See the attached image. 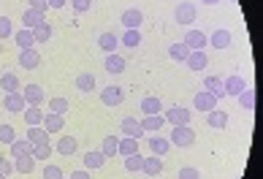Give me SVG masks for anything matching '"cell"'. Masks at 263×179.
<instances>
[{"label": "cell", "mask_w": 263, "mask_h": 179, "mask_svg": "<svg viewBox=\"0 0 263 179\" xmlns=\"http://www.w3.org/2000/svg\"><path fill=\"white\" fill-rule=\"evenodd\" d=\"M168 141L174 147H193V144H196V131H193L190 125H174Z\"/></svg>", "instance_id": "cell-1"}, {"label": "cell", "mask_w": 263, "mask_h": 179, "mask_svg": "<svg viewBox=\"0 0 263 179\" xmlns=\"http://www.w3.org/2000/svg\"><path fill=\"white\" fill-rule=\"evenodd\" d=\"M174 19H177V25H196V19H198L196 3H177V8H174Z\"/></svg>", "instance_id": "cell-2"}, {"label": "cell", "mask_w": 263, "mask_h": 179, "mask_svg": "<svg viewBox=\"0 0 263 179\" xmlns=\"http://www.w3.org/2000/svg\"><path fill=\"white\" fill-rule=\"evenodd\" d=\"M163 119H165L171 128H174V125H190L193 112H190V109H184V106H174V109H168V112L163 114Z\"/></svg>", "instance_id": "cell-3"}, {"label": "cell", "mask_w": 263, "mask_h": 179, "mask_svg": "<svg viewBox=\"0 0 263 179\" xmlns=\"http://www.w3.org/2000/svg\"><path fill=\"white\" fill-rule=\"evenodd\" d=\"M182 44L190 49V52H203V46L209 44V35L206 33H201V30H187L182 38Z\"/></svg>", "instance_id": "cell-4"}, {"label": "cell", "mask_w": 263, "mask_h": 179, "mask_svg": "<svg viewBox=\"0 0 263 179\" xmlns=\"http://www.w3.org/2000/svg\"><path fill=\"white\" fill-rule=\"evenodd\" d=\"M19 93H22L27 106H41L44 103V87L41 84H27V87L19 90Z\"/></svg>", "instance_id": "cell-5"}, {"label": "cell", "mask_w": 263, "mask_h": 179, "mask_svg": "<svg viewBox=\"0 0 263 179\" xmlns=\"http://www.w3.org/2000/svg\"><path fill=\"white\" fill-rule=\"evenodd\" d=\"M222 87H226V95L239 98V95L247 90V82H245L239 74H233V76H228V79H222Z\"/></svg>", "instance_id": "cell-6"}, {"label": "cell", "mask_w": 263, "mask_h": 179, "mask_svg": "<svg viewBox=\"0 0 263 179\" xmlns=\"http://www.w3.org/2000/svg\"><path fill=\"white\" fill-rule=\"evenodd\" d=\"M19 65L25 68V71H35L38 65H41V55H38V49H22L19 52Z\"/></svg>", "instance_id": "cell-7"}, {"label": "cell", "mask_w": 263, "mask_h": 179, "mask_svg": "<svg viewBox=\"0 0 263 179\" xmlns=\"http://www.w3.org/2000/svg\"><path fill=\"white\" fill-rule=\"evenodd\" d=\"M3 109H6V112H11V114H22L25 109H27L22 93H6V98H3Z\"/></svg>", "instance_id": "cell-8"}, {"label": "cell", "mask_w": 263, "mask_h": 179, "mask_svg": "<svg viewBox=\"0 0 263 179\" xmlns=\"http://www.w3.org/2000/svg\"><path fill=\"white\" fill-rule=\"evenodd\" d=\"M120 133H125L128 138H141L144 131H141V122L136 117H125L122 122H120Z\"/></svg>", "instance_id": "cell-9"}, {"label": "cell", "mask_w": 263, "mask_h": 179, "mask_svg": "<svg viewBox=\"0 0 263 179\" xmlns=\"http://www.w3.org/2000/svg\"><path fill=\"white\" fill-rule=\"evenodd\" d=\"M139 122H141L144 133H158V131H163L165 119H163V114H144V119H139Z\"/></svg>", "instance_id": "cell-10"}, {"label": "cell", "mask_w": 263, "mask_h": 179, "mask_svg": "<svg viewBox=\"0 0 263 179\" xmlns=\"http://www.w3.org/2000/svg\"><path fill=\"white\" fill-rule=\"evenodd\" d=\"M101 101L106 106H120L125 101V93H122V87H103L101 90Z\"/></svg>", "instance_id": "cell-11"}, {"label": "cell", "mask_w": 263, "mask_h": 179, "mask_svg": "<svg viewBox=\"0 0 263 179\" xmlns=\"http://www.w3.org/2000/svg\"><path fill=\"white\" fill-rule=\"evenodd\" d=\"M193 103H196L198 112H212V109H217V98L212 93H206V90H201V93H196V98H193Z\"/></svg>", "instance_id": "cell-12"}, {"label": "cell", "mask_w": 263, "mask_h": 179, "mask_svg": "<svg viewBox=\"0 0 263 179\" xmlns=\"http://www.w3.org/2000/svg\"><path fill=\"white\" fill-rule=\"evenodd\" d=\"M41 125L46 128V133H60L63 128H65V117L63 114H54V112H46Z\"/></svg>", "instance_id": "cell-13"}, {"label": "cell", "mask_w": 263, "mask_h": 179, "mask_svg": "<svg viewBox=\"0 0 263 179\" xmlns=\"http://www.w3.org/2000/svg\"><path fill=\"white\" fill-rule=\"evenodd\" d=\"M41 22H46V14H41L38 8H25V11H22V25H25L27 30L38 27Z\"/></svg>", "instance_id": "cell-14"}, {"label": "cell", "mask_w": 263, "mask_h": 179, "mask_svg": "<svg viewBox=\"0 0 263 179\" xmlns=\"http://www.w3.org/2000/svg\"><path fill=\"white\" fill-rule=\"evenodd\" d=\"M184 65L190 68V71H203V68L209 65V57H206V52H190L187 55V60H184Z\"/></svg>", "instance_id": "cell-15"}, {"label": "cell", "mask_w": 263, "mask_h": 179, "mask_svg": "<svg viewBox=\"0 0 263 179\" xmlns=\"http://www.w3.org/2000/svg\"><path fill=\"white\" fill-rule=\"evenodd\" d=\"M203 90H206V93H212L214 98H217V101H222V98H226L222 79H217V76H206V79H203Z\"/></svg>", "instance_id": "cell-16"}, {"label": "cell", "mask_w": 263, "mask_h": 179, "mask_svg": "<svg viewBox=\"0 0 263 179\" xmlns=\"http://www.w3.org/2000/svg\"><path fill=\"white\" fill-rule=\"evenodd\" d=\"M144 22V14L139 8H128V11H122V25L125 30H139V25Z\"/></svg>", "instance_id": "cell-17"}, {"label": "cell", "mask_w": 263, "mask_h": 179, "mask_svg": "<svg viewBox=\"0 0 263 179\" xmlns=\"http://www.w3.org/2000/svg\"><path fill=\"white\" fill-rule=\"evenodd\" d=\"M141 171L147 174V176H158V174L163 171V157H158V155H147V157H144Z\"/></svg>", "instance_id": "cell-18"}, {"label": "cell", "mask_w": 263, "mask_h": 179, "mask_svg": "<svg viewBox=\"0 0 263 179\" xmlns=\"http://www.w3.org/2000/svg\"><path fill=\"white\" fill-rule=\"evenodd\" d=\"M14 41H16V46H19V52H22V49H33V46H35V35H33V30L22 27L19 33H14Z\"/></svg>", "instance_id": "cell-19"}, {"label": "cell", "mask_w": 263, "mask_h": 179, "mask_svg": "<svg viewBox=\"0 0 263 179\" xmlns=\"http://www.w3.org/2000/svg\"><path fill=\"white\" fill-rule=\"evenodd\" d=\"M14 171L16 174H33L35 171V157L33 155H19L14 160Z\"/></svg>", "instance_id": "cell-20"}, {"label": "cell", "mask_w": 263, "mask_h": 179, "mask_svg": "<svg viewBox=\"0 0 263 179\" xmlns=\"http://www.w3.org/2000/svg\"><path fill=\"white\" fill-rule=\"evenodd\" d=\"M231 41H233V35L228 33V30H214V33L209 35V44H212L214 49H228Z\"/></svg>", "instance_id": "cell-21"}, {"label": "cell", "mask_w": 263, "mask_h": 179, "mask_svg": "<svg viewBox=\"0 0 263 179\" xmlns=\"http://www.w3.org/2000/svg\"><path fill=\"white\" fill-rule=\"evenodd\" d=\"M206 122H209V128H214V131H222V128L228 125V114L220 112V109H212V112H206Z\"/></svg>", "instance_id": "cell-22"}, {"label": "cell", "mask_w": 263, "mask_h": 179, "mask_svg": "<svg viewBox=\"0 0 263 179\" xmlns=\"http://www.w3.org/2000/svg\"><path fill=\"white\" fill-rule=\"evenodd\" d=\"M25 138H27V141H33V144H46V141H49V133H46V128H41V125H30Z\"/></svg>", "instance_id": "cell-23"}, {"label": "cell", "mask_w": 263, "mask_h": 179, "mask_svg": "<svg viewBox=\"0 0 263 179\" xmlns=\"http://www.w3.org/2000/svg\"><path fill=\"white\" fill-rule=\"evenodd\" d=\"M98 46L103 49L106 55H114V52H117V46H120V38H117L114 33H101V38H98Z\"/></svg>", "instance_id": "cell-24"}, {"label": "cell", "mask_w": 263, "mask_h": 179, "mask_svg": "<svg viewBox=\"0 0 263 179\" xmlns=\"http://www.w3.org/2000/svg\"><path fill=\"white\" fill-rule=\"evenodd\" d=\"M103 68H106L109 74H122V71H125V57L117 55V52H114V55H106V65H103Z\"/></svg>", "instance_id": "cell-25"}, {"label": "cell", "mask_w": 263, "mask_h": 179, "mask_svg": "<svg viewBox=\"0 0 263 179\" xmlns=\"http://www.w3.org/2000/svg\"><path fill=\"white\" fill-rule=\"evenodd\" d=\"M0 90H6V93H19V90H22V84H19V76L16 74H3L0 76Z\"/></svg>", "instance_id": "cell-26"}, {"label": "cell", "mask_w": 263, "mask_h": 179, "mask_svg": "<svg viewBox=\"0 0 263 179\" xmlns=\"http://www.w3.org/2000/svg\"><path fill=\"white\" fill-rule=\"evenodd\" d=\"M76 149H79V141H76V138L73 136H63L60 138V141H57V152H60V155H76Z\"/></svg>", "instance_id": "cell-27"}, {"label": "cell", "mask_w": 263, "mask_h": 179, "mask_svg": "<svg viewBox=\"0 0 263 179\" xmlns=\"http://www.w3.org/2000/svg\"><path fill=\"white\" fill-rule=\"evenodd\" d=\"M168 149H171V141H168V138H163V136H152L149 138V152L152 155H165V152H168Z\"/></svg>", "instance_id": "cell-28"}, {"label": "cell", "mask_w": 263, "mask_h": 179, "mask_svg": "<svg viewBox=\"0 0 263 179\" xmlns=\"http://www.w3.org/2000/svg\"><path fill=\"white\" fill-rule=\"evenodd\" d=\"M141 112H144V114H163V103H160V98L147 95V98L141 101Z\"/></svg>", "instance_id": "cell-29"}, {"label": "cell", "mask_w": 263, "mask_h": 179, "mask_svg": "<svg viewBox=\"0 0 263 179\" xmlns=\"http://www.w3.org/2000/svg\"><path fill=\"white\" fill-rule=\"evenodd\" d=\"M139 152V138H120V149H117V155H122V157H128V155H136Z\"/></svg>", "instance_id": "cell-30"}, {"label": "cell", "mask_w": 263, "mask_h": 179, "mask_svg": "<svg viewBox=\"0 0 263 179\" xmlns=\"http://www.w3.org/2000/svg\"><path fill=\"white\" fill-rule=\"evenodd\" d=\"M22 114H25V122H27V125H41L46 112H41V106H27Z\"/></svg>", "instance_id": "cell-31"}, {"label": "cell", "mask_w": 263, "mask_h": 179, "mask_svg": "<svg viewBox=\"0 0 263 179\" xmlns=\"http://www.w3.org/2000/svg\"><path fill=\"white\" fill-rule=\"evenodd\" d=\"M103 163H106V155L101 152V149H98V152H87V155H84V168H87V171L101 168Z\"/></svg>", "instance_id": "cell-32"}, {"label": "cell", "mask_w": 263, "mask_h": 179, "mask_svg": "<svg viewBox=\"0 0 263 179\" xmlns=\"http://www.w3.org/2000/svg\"><path fill=\"white\" fill-rule=\"evenodd\" d=\"M33 141H27V138H16V141L11 144V155L19 157V155H33Z\"/></svg>", "instance_id": "cell-33"}, {"label": "cell", "mask_w": 263, "mask_h": 179, "mask_svg": "<svg viewBox=\"0 0 263 179\" xmlns=\"http://www.w3.org/2000/svg\"><path fill=\"white\" fill-rule=\"evenodd\" d=\"M33 35H35V44H46L52 38V25L49 22H41L38 27H33Z\"/></svg>", "instance_id": "cell-34"}, {"label": "cell", "mask_w": 263, "mask_h": 179, "mask_svg": "<svg viewBox=\"0 0 263 179\" xmlns=\"http://www.w3.org/2000/svg\"><path fill=\"white\" fill-rule=\"evenodd\" d=\"M117 149H120V138H117V136H106L103 144H101V152H103L106 157H114Z\"/></svg>", "instance_id": "cell-35"}, {"label": "cell", "mask_w": 263, "mask_h": 179, "mask_svg": "<svg viewBox=\"0 0 263 179\" xmlns=\"http://www.w3.org/2000/svg\"><path fill=\"white\" fill-rule=\"evenodd\" d=\"M76 90H79V93H90V90H95V76L92 74H79L76 76Z\"/></svg>", "instance_id": "cell-36"}, {"label": "cell", "mask_w": 263, "mask_h": 179, "mask_svg": "<svg viewBox=\"0 0 263 179\" xmlns=\"http://www.w3.org/2000/svg\"><path fill=\"white\" fill-rule=\"evenodd\" d=\"M120 44L128 46V49H136L141 44V33H139V30H125V35L120 38Z\"/></svg>", "instance_id": "cell-37"}, {"label": "cell", "mask_w": 263, "mask_h": 179, "mask_svg": "<svg viewBox=\"0 0 263 179\" xmlns=\"http://www.w3.org/2000/svg\"><path fill=\"white\" fill-rule=\"evenodd\" d=\"M141 166H144V155H128L125 157V171L128 174H133V171H141Z\"/></svg>", "instance_id": "cell-38"}, {"label": "cell", "mask_w": 263, "mask_h": 179, "mask_svg": "<svg viewBox=\"0 0 263 179\" xmlns=\"http://www.w3.org/2000/svg\"><path fill=\"white\" fill-rule=\"evenodd\" d=\"M168 55H171V60H177V63H184L190 55V49L184 44H174V46H168Z\"/></svg>", "instance_id": "cell-39"}, {"label": "cell", "mask_w": 263, "mask_h": 179, "mask_svg": "<svg viewBox=\"0 0 263 179\" xmlns=\"http://www.w3.org/2000/svg\"><path fill=\"white\" fill-rule=\"evenodd\" d=\"M14 141H16V131H14V128L11 125H0V144L11 147Z\"/></svg>", "instance_id": "cell-40"}, {"label": "cell", "mask_w": 263, "mask_h": 179, "mask_svg": "<svg viewBox=\"0 0 263 179\" xmlns=\"http://www.w3.org/2000/svg\"><path fill=\"white\" fill-rule=\"evenodd\" d=\"M239 103H241L245 112H252V109H255V93H252V90H245V93L239 95Z\"/></svg>", "instance_id": "cell-41"}, {"label": "cell", "mask_w": 263, "mask_h": 179, "mask_svg": "<svg viewBox=\"0 0 263 179\" xmlns=\"http://www.w3.org/2000/svg\"><path fill=\"white\" fill-rule=\"evenodd\" d=\"M49 155H52V144H49V141H46V144H35V147H33V157H35V160H46Z\"/></svg>", "instance_id": "cell-42"}, {"label": "cell", "mask_w": 263, "mask_h": 179, "mask_svg": "<svg viewBox=\"0 0 263 179\" xmlns=\"http://www.w3.org/2000/svg\"><path fill=\"white\" fill-rule=\"evenodd\" d=\"M49 112L65 114L68 112V101H65V98H49Z\"/></svg>", "instance_id": "cell-43"}, {"label": "cell", "mask_w": 263, "mask_h": 179, "mask_svg": "<svg viewBox=\"0 0 263 179\" xmlns=\"http://www.w3.org/2000/svg\"><path fill=\"white\" fill-rule=\"evenodd\" d=\"M14 35V27H11V19L8 16H0V41H6V38Z\"/></svg>", "instance_id": "cell-44"}, {"label": "cell", "mask_w": 263, "mask_h": 179, "mask_svg": "<svg viewBox=\"0 0 263 179\" xmlns=\"http://www.w3.org/2000/svg\"><path fill=\"white\" fill-rule=\"evenodd\" d=\"M44 179H65L60 166H44Z\"/></svg>", "instance_id": "cell-45"}, {"label": "cell", "mask_w": 263, "mask_h": 179, "mask_svg": "<svg viewBox=\"0 0 263 179\" xmlns=\"http://www.w3.org/2000/svg\"><path fill=\"white\" fill-rule=\"evenodd\" d=\"M177 176L179 179H201V171H198V168H193V166H184V168H179Z\"/></svg>", "instance_id": "cell-46"}, {"label": "cell", "mask_w": 263, "mask_h": 179, "mask_svg": "<svg viewBox=\"0 0 263 179\" xmlns=\"http://www.w3.org/2000/svg\"><path fill=\"white\" fill-rule=\"evenodd\" d=\"M71 6H73L76 14H84V11H90V8H92V0H71Z\"/></svg>", "instance_id": "cell-47"}, {"label": "cell", "mask_w": 263, "mask_h": 179, "mask_svg": "<svg viewBox=\"0 0 263 179\" xmlns=\"http://www.w3.org/2000/svg\"><path fill=\"white\" fill-rule=\"evenodd\" d=\"M0 174H3V176H11L14 174V163L8 160V157H3V155H0Z\"/></svg>", "instance_id": "cell-48"}, {"label": "cell", "mask_w": 263, "mask_h": 179, "mask_svg": "<svg viewBox=\"0 0 263 179\" xmlns=\"http://www.w3.org/2000/svg\"><path fill=\"white\" fill-rule=\"evenodd\" d=\"M27 3H30V8H38L41 14L49 11V3H46V0H27Z\"/></svg>", "instance_id": "cell-49"}, {"label": "cell", "mask_w": 263, "mask_h": 179, "mask_svg": "<svg viewBox=\"0 0 263 179\" xmlns=\"http://www.w3.org/2000/svg\"><path fill=\"white\" fill-rule=\"evenodd\" d=\"M68 179H90V171H87V168H82V171H73Z\"/></svg>", "instance_id": "cell-50"}, {"label": "cell", "mask_w": 263, "mask_h": 179, "mask_svg": "<svg viewBox=\"0 0 263 179\" xmlns=\"http://www.w3.org/2000/svg\"><path fill=\"white\" fill-rule=\"evenodd\" d=\"M46 3H49V8H63L68 0H46Z\"/></svg>", "instance_id": "cell-51"}, {"label": "cell", "mask_w": 263, "mask_h": 179, "mask_svg": "<svg viewBox=\"0 0 263 179\" xmlns=\"http://www.w3.org/2000/svg\"><path fill=\"white\" fill-rule=\"evenodd\" d=\"M203 3H206V6H217L220 0H203Z\"/></svg>", "instance_id": "cell-52"}, {"label": "cell", "mask_w": 263, "mask_h": 179, "mask_svg": "<svg viewBox=\"0 0 263 179\" xmlns=\"http://www.w3.org/2000/svg\"><path fill=\"white\" fill-rule=\"evenodd\" d=\"M0 179H6V176H3V174H0Z\"/></svg>", "instance_id": "cell-53"}]
</instances>
